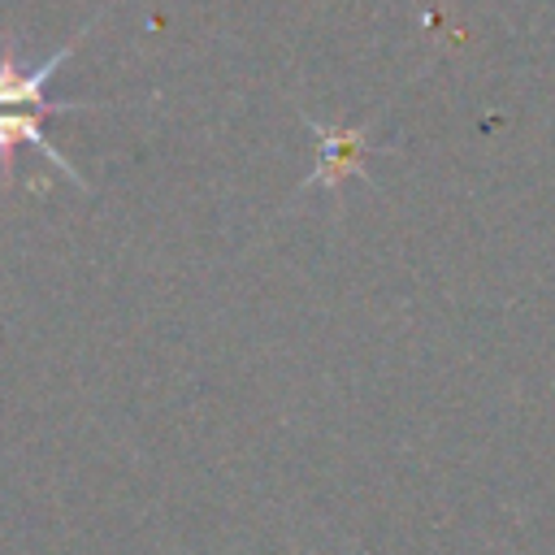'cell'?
<instances>
[{"mask_svg":"<svg viewBox=\"0 0 555 555\" xmlns=\"http://www.w3.org/2000/svg\"><path fill=\"white\" fill-rule=\"evenodd\" d=\"M74 56V43H65L61 52H52L39 69H17L13 61L0 65V104L4 108H17V104H39V108H52V113H69V108H95V104H82V100H48V82L52 74Z\"/></svg>","mask_w":555,"mask_h":555,"instance_id":"cell-1","label":"cell"},{"mask_svg":"<svg viewBox=\"0 0 555 555\" xmlns=\"http://www.w3.org/2000/svg\"><path fill=\"white\" fill-rule=\"evenodd\" d=\"M312 134L321 139V165L308 182H338L343 173H364V130H330L325 121H312Z\"/></svg>","mask_w":555,"mask_h":555,"instance_id":"cell-3","label":"cell"},{"mask_svg":"<svg viewBox=\"0 0 555 555\" xmlns=\"http://www.w3.org/2000/svg\"><path fill=\"white\" fill-rule=\"evenodd\" d=\"M17 143H30V147H39V156L43 160H52L74 186H82L87 191V178L61 156V147L48 139V130H43V121L35 117V113H0V160H9V152L17 147Z\"/></svg>","mask_w":555,"mask_h":555,"instance_id":"cell-2","label":"cell"}]
</instances>
